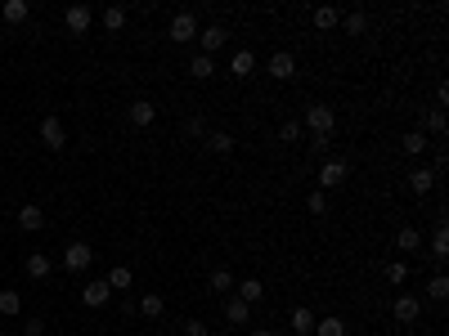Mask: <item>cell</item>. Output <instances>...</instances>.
<instances>
[{"label":"cell","mask_w":449,"mask_h":336,"mask_svg":"<svg viewBox=\"0 0 449 336\" xmlns=\"http://www.w3.org/2000/svg\"><path fill=\"white\" fill-rule=\"evenodd\" d=\"M252 336H278L274 328H257V332H252Z\"/></svg>","instance_id":"cell-40"},{"label":"cell","mask_w":449,"mask_h":336,"mask_svg":"<svg viewBox=\"0 0 449 336\" xmlns=\"http://www.w3.org/2000/svg\"><path fill=\"white\" fill-rule=\"evenodd\" d=\"M395 251H405V256H422V229L405 224V229L395 233Z\"/></svg>","instance_id":"cell-12"},{"label":"cell","mask_w":449,"mask_h":336,"mask_svg":"<svg viewBox=\"0 0 449 336\" xmlns=\"http://www.w3.org/2000/svg\"><path fill=\"white\" fill-rule=\"evenodd\" d=\"M149 336H171V332H162V328H157V332H149Z\"/></svg>","instance_id":"cell-41"},{"label":"cell","mask_w":449,"mask_h":336,"mask_svg":"<svg viewBox=\"0 0 449 336\" xmlns=\"http://www.w3.org/2000/svg\"><path fill=\"white\" fill-rule=\"evenodd\" d=\"M346 175H350V162H342V157L324 162V166H319V188H342Z\"/></svg>","instance_id":"cell-6"},{"label":"cell","mask_w":449,"mask_h":336,"mask_svg":"<svg viewBox=\"0 0 449 336\" xmlns=\"http://www.w3.org/2000/svg\"><path fill=\"white\" fill-rule=\"evenodd\" d=\"M202 143H207L211 153H221V157H225V153H234V135H225V130H207Z\"/></svg>","instance_id":"cell-22"},{"label":"cell","mask_w":449,"mask_h":336,"mask_svg":"<svg viewBox=\"0 0 449 336\" xmlns=\"http://www.w3.org/2000/svg\"><path fill=\"white\" fill-rule=\"evenodd\" d=\"M409 188H414L418 198H422V193H431V188H436V175L427 171V166H414V171H409Z\"/></svg>","instance_id":"cell-18"},{"label":"cell","mask_w":449,"mask_h":336,"mask_svg":"<svg viewBox=\"0 0 449 336\" xmlns=\"http://www.w3.org/2000/svg\"><path fill=\"white\" fill-rule=\"evenodd\" d=\"M337 22H342V9H333V5H319V9H314V27H319V32L337 27Z\"/></svg>","instance_id":"cell-28"},{"label":"cell","mask_w":449,"mask_h":336,"mask_svg":"<svg viewBox=\"0 0 449 336\" xmlns=\"http://www.w3.org/2000/svg\"><path fill=\"white\" fill-rule=\"evenodd\" d=\"M342 27H346L350 36H364V32H369V18H364L359 9H355V14H342Z\"/></svg>","instance_id":"cell-32"},{"label":"cell","mask_w":449,"mask_h":336,"mask_svg":"<svg viewBox=\"0 0 449 336\" xmlns=\"http://www.w3.org/2000/svg\"><path fill=\"white\" fill-rule=\"evenodd\" d=\"M207 292H216V296L234 292V273H229V269H211L207 273Z\"/></svg>","instance_id":"cell-20"},{"label":"cell","mask_w":449,"mask_h":336,"mask_svg":"<svg viewBox=\"0 0 449 336\" xmlns=\"http://www.w3.org/2000/svg\"><path fill=\"white\" fill-rule=\"evenodd\" d=\"M270 77H274V81L297 77V58L288 54V50H274V54H270Z\"/></svg>","instance_id":"cell-11"},{"label":"cell","mask_w":449,"mask_h":336,"mask_svg":"<svg viewBox=\"0 0 449 336\" xmlns=\"http://www.w3.org/2000/svg\"><path fill=\"white\" fill-rule=\"evenodd\" d=\"M18 229H23V233H36V229H45V211L36 207V202H27V207L18 211Z\"/></svg>","instance_id":"cell-14"},{"label":"cell","mask_w":449,"mask_h":336,"mask_svg":"<svg viewBox=\"0 0 449 336\" xmlns=\"http://www.w3.org/2000/svg\"><path fill=\"white\" fill-rule=\"evenodd\" d=\"M185 336H207V323H202V318H185Z\"/></svg>","instance_id":"cell-39"},{"label":"cell","mask_w":449,"mask_h":336,"mask_svg":"<svg viewBox=\"0 0 449 336\" xmlns=\"http://www.w3.org/2000/svg\"><path fill=\"white\" fill-rule=\"evenodd\" d=\"M427 296H431V301H445V296H449V278H445V273H436V278L427 283Z\"/></svg>","instance_id":"cell-33"},{"label":"cell","mask_w":449,"mask_h":336,"mask_svg":"<svg viewBox=\"0 0 449 336\" xmlns=\"http://www.w3.org/2000/svg\"><path fill=\"white\" fill-rule=\"evenodd\" d=\"M278 139H283V143H297V139H301V126H297V122H283V126H278Z\"/></svg>","instance_id":"cell-36"},{"label":"cell","mask_w":449,"mask_h":336,"mask_svg":"<svg viewBox=\"0 0 449 336\" xmlns=\"http://www.w3.org/2000/svg\"><path fill=\"white\" fill-rule=\"evenodd\" d=\"M90 22H94V9H90V5H68V9H63V27H68L72 36H86Z\"/></svg>","instance_id":"cell-5"},{"label":"cell","mask_w":449,"mask_h":336,"mask_svg":"<svg viewBox=\"0 0 449 336\" xmlns=\"http://www.w3.org/2000/svg\"><path fill=\"white\" fill-rule=\"evenodd\" d=\"M23 269H27V278L32 283H45V278H50V256H45V251H27V260H23Z\"/></svg>","instance_id":"cell-9"},{"label":"cell","mask_w":449,"mask_h":336,"mask_svg":"<svg viewBox=\"0 0 449 336\" xmlns=\"http://www.w3.org/2000/svg\"><path fill=\"white\" fill-rule=\"evenodd\" d=\"M189 77H193V81H211V77H216V58L193 54V58H189Z\"/></svg>","instance_id":"cell-17"},{"label":"cell","mask_w":449,"mask_h":336,"mask_svg":"<svg viewBox=\"0 0 449 336\" xmlns=\"http://www.w3.org/2000/svg\"><path fill=\"white\" fill-rule=\"evenodd\" d=\"M288 328H293L297 336H314V314H310L306 305H301V309H293V318H288Z\"/></svg>","instance_id":"cell-19"},{"label":"cell","mask_w":449,"mask_h":336,"mask_svg":"<svg viewBox=\"0 0 449 336\" xmlns=\"http://www.w3.org/2000/svg\"><path fill=\"white\" fill-rule=\"evenodd\" d=\"M306 207H310V215H328V198H324V188H314V193L306 198Z\"/></svg>","instance_id":"cell-34"},{"label":"cell","mask_w":449,"mask_h":336,"mask_svg":"<svg viewBox=\"0 0 449 336\" xmlns=\"http://www.w3.org/2000/svg\"><path fill=\"white\" fill-rule=\"evenodd\" d=\"M108 296H113V287H108L104 278L81 287V305H90V309H104V305H108Z\"/></svg>","instance_id":"cell-10"},{"label":"cell","mask_w":449,"mask_h":336,"mask_svg":"<svg viewBox=\"0 0 449 336\" xmlns=\"http://www.w3.org/2000/svg\"><path fill=\"white\" fill-rule=\"evenodd\" d=\"M391 318H395V323H418V318H422V301H418V296H395Z\"/></svg>","instance_id":"cell-8"},{"label":"cell","mask_w":449,"mask_h":336,"mask_svg":"<svg viewBox=\"0 0 449 336\" xmlns=\"http://www.w3.org/2000/svg\"><path fill=\"white\" fill-rule=\"evenodd\" d=\"M0 45H5V32H0Z\"/></svg>","instance_id":"cell-43"},{"label":"cell","mask_w":449,"mask_h":336,"mask_svg":"<svg viewBox=\"0 0 449 336\" xmlns=\"http://www.w3.org/2000/svg\"><path fill=\"white\" fill-rule=\"evenodd\" d=\"M166 36H171V45H185V41H198V18H193L189 9H180V14L171 18V27H166Z\"/></svg>","instance_id":"cell-4"},{"label":"cell","mask_w":449,"mask_h":336,"mask_svg":"<svg viewBox=\"0 0 449 336\" xmlns=\"http://www.w3.org/2000/svg\"><path fill=\"white\" fill-rule=\"evenodd\" d=\"M41 143L50 153H63L68 148V126H63V117H45L41 122Z\"/></svg>","instance_id":"cell-3"},{"label":"cell","mask_w":449,"mask_h":336,"mask_svg":"<svg viewBox=\"0 0 449 336\" xmlns=\"http://www.w3.org/2000/svg\"><path fill=\"white\" fill-rule=\"evenodd\" d=\"M306 126H310L314 139H328L333 126H337V112H333L328 103H310V108H306Z\"/></svg>","instance_id":"cell-1"},{"label":"cell","mask_w":449,"mask_h":336,"mask_svg":"<svg viewBox=\"0 0 449 336\" xmlns=\"http://www.w3.org/2000/svg\"><path fill=\"white\" fill-rule=\"evenodd\" d=\"M427 256L436 260V265H445V256H449V238H445V224L436 229V238H431V251H427Z\"/></svg>","instance_id":"cell-30"},{"label":"cell","mask_w":449,"mask_h":336,"mask_svg":"<svg viewBox=\"0 0 449 336\" xmlns=\"http://www.w3.org/2000/svg\"><path fill=\"white\" fill-rule=\"evenodd\" d=\"M314 336H346V323L328 314V318H314Z\"/></svg>","instance_id":"cell-27"},{"label":"cell","mask_w":449,"mask_h":336,"mask_svg":"<svg viewBox=\"0 0 449 336\" xmlns=\"http://www.w3.org/2000/svg\"><path fill=\"white\" fill-rule=\"evenodd\" d=\"M18 309H23V296L14 292V287H9V292H0V314H5V318H14Z\"/></svg>","instance_id":"cell-31"},{"label":"cell","mask_w":449,"mask_h":336,"mask_svg":"<svg viewBox=\"0 0 449 336\" xmlns=\"http://www.w3.org/2000/svg\"><path fill=\"white\" fill-rule=\"evenodd\" d=\"M0 336H14V332H9V328H0Z\"/></svg>","instance_id":"cell-42"},{"label":"cell","mask_w":449,"mask_h":336,"mask_svg":"<svg viewBox=\"0 0 449 336\" xmlns=\"http://www.w3.org/2000/svg\"><path fill=\"white\" fill-rule=\"evenodd\" d=\"M135 314H144V318H162L166 314V301L157 292H149V296H140L135 301Z\"/></svg>","instance_id":"cell-16"},{"label":"cell","mask_w":449,"mask_h":336,"mask_svg":"<svg viewBox=\"0 0 449 336\" xmlns=\"http://www.w3.org/2000/svg\"><path fill=\"white\" fill-rule=\"evenodd\" d=\"M0 14H5V22H27L32 5H27V0H5V5H0Z\"/></svg>","instance_id":"cell-24"},{"label":"cell","mask_w":449,"mask_h":336,"mask_svg":"<svg viewBox=\"0 0 449 336\" xmlns=\"http://www.w3.org/2000/svg\"><path fill=\"white\" fill-rule=\"evenodd\" d=\"M427 126H431V135H445V112H441V108H436V112H427Z\"/></svg>","instance_id":"cell-37"},{"label":"cell","mask_w":449,"mask_h":336,"mask_svg":"<svg viewBox=\"0 0 449 336\" xmlns=\"http://www.w3.org/2000/svg\"><path fill=\"white\" fill-rule=\"evenodd\" d=\"M153 117H157V108L149 99H135V103H130V112H126V122L135 126V130H144V126H153Z\"/></svg>","instance_id":"cell-13"},{"label":"cell","mask_w":449,"mask_h":336,"mask_svg":"<svg viewBox=\"0 0 449 336\" xmlns=\"http://www.w3.org/2000/svg\"><path fill=\"white\" fill-rule=\"evenodd\" d=\"M108 287H113V292H126V287L130 283H135V269H130V265H117L113 273H108V278H104Z\"/></svg>","instance_id":"cell-25"},{"label":"cell","mask_w":449,"mask_h":336,"mask_svg":"<svg viewBox=\"0 0 449 336\" xmlns=\"http://www.w3.org/2000/svg\"><path fill=\"white\" fill-rule=\"evenodd\" d=\"M99 22H104V32H121V27H126V9H121V5H108L104 14H99Z\"/></svg>","instance_id":"cell-26"},{"label":"cell","mask_w":449,"mask_h":336,"mask_svg":"<svg viewBox=\"0 0 449 336\" xmlns=\"http://www.w3.org/2000/svg\"><path fill=\"white\" fill-rule=\"evenodd\" d=\"M94 265V247L90 243H68L63 247V269L68 273H86Z\"/></svg>","instance_id":"cell-2"},{"label":"cell","mask_w":449,"mask_h":336,"mask_svg":"<svg viewBox=\"0 0 449 336\" xmlns=\"http://www.w3.org/2000/svg\"><path fill=\"white\" fill-rule=\"evenodd\" d=\"M238 287V301H247V305H257L261 296H265V283L261 278H242V283H234Z\"/></svg>","instance_id":"cell-21"},{"label":"cell","mask_w":449,"mask_h":336,"mask_svg":"<svg viewBox=\"0 0 449 336\" xmlns=\"http://www.w3.org/2000/svg\"><path fill=\"white\" fill-rule=\"evenodd\" d=\"M229 72H234L238 81H247L252 72H257V54H252V50H234V58H229Z\"/></svg>","instance_id":"cell-15"},{"label":"cell","mask_w":449,"mask_h":336,"mask_svg":"<svg viewBox=\"0 0 449 336\" xmlns=\"http://www.w3.org/2000/svg\"><path fill=\"white\" fill-rule=\"evenodd\" d=\"M198 45H202V54H216V50H225L229 45V32L221 27V22H211V27H198Z\"/></svg>","instance_id":"cell-7"},{"label":"cell","mask_w":449,"mask_h":336,"mask_svg":"<svg viewBox=\"0 0 449 336\" xmlns=\"http://www.w3.org/2000/svg\"><path fill=\"white\" fill-rule=\"evenodd\" d=\"M23 336H45V318H27L23 323Z\"/></svg>","instance_id":"cell-38"},{"label":"cell","mask_w":449,"mask_h":336,"mask_svg":"<svg viewBox=\"0 0 449 336\" xmlns=\"http://www.w3.org/2000/svg\"><path fill=\"white\" fill-rule=\"evenodd\" d=\"M225 318L234 323V328H242V323H252V305H247V301H238V296H234V301L225 305Z\"/></svg>","instance_id":"cell-23"},{"label":"cell","mask_w":449,"mask_h":336,"mask_svg":"<svg viewBox=\"0 0 449 336\" xmlns=\"http://www.w3.org/2000/svg\"><path fill=\"white\" fill-rule=\"evenodd\" d=\"M400 148H405L409 157H422V153H427V135H422V130H409V135L400 139Z\"/></svg>","instance_id":"cell-29"},{"label":"cell","mask_w":449,"mask_h":336,"mask_svg":"<svg viewBox=\"0 0 449 336\" xmlns=\"http://www.w3.org/2000/svg\"><path fill=\"white\" fill-rule=\"evenodd\" d=\"M405 278H409V265H405V260H391V265H386V283H395V287H400Z\"/></svg>","instance_id":"cell-35"}]
</instances>
